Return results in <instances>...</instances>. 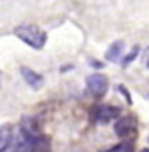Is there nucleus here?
Returning a JSON list of instances; mask_svg holds the SVG:
<instances>
[{"label":"nucleus","instance_id":"13","mask_svg":"<svg viewBox=\"0 0 149 152\" xmlns=\"http://www.w3.org/2000/svg\"><path fill=\"white\" fill-rule=\"evenodd\" d=\"M72 69H73V66H72V64H69V66H63V67L60 69V72H61V73H64L66 70H72Z\"/></svg>","mask_w":149,"mask_h":152},{"label":"nucleus","instance_id":"10","mask_svg":"<svg viewBox=\"0 0 149 152\" xmlns=\"http://www.w3.org/2000/svg\"><path fill=\"white\" fill-rule=\"evenodd\" d=\"M107 152H133V148H131L130 143H120L111 149H108Z\"/></svg>","mask_w":149,"mask_h":152},{"label":"nucleus","instance_id":"6","mask_svg":"<svg viewBox=\"0 0 149 152\" xmlns=\"http://www.w3.org/2000/svg\"><path fill=\"white\" fill-rule=\"evenodd\" d=\"M124 42L121 41V39H117V41H114L111 45L107 48V51H105V60L107 61H111V63H117V61H120V58H121V54H123V51H124Z\"/></svg>","mask_w":149,"mask_h":152},{"label":"nucleus","instance_id":"11","mask_svg":"<svg viewBox=\"0 0 149 152\" xmlns=\"http://www.w3.org/2000/svg\"><path fill=\"white\" fill-rule=\"evenodd\" d=\"M117 91H118V92H121V94H123V96H124V98L127 99V102H129V104H131L130 92H129V91L126 89V86H123V85H118V86H117Z\"/></svg>","mask_w":149,"mask_h":152},{"label":"nucleus","instance_id":"1","mask_svg":"<svg viewBox=\"0 0 149 152\" xmlns=\"http://www.w3.org/2000/svg\"><path fill=\"white\" fill-rule=\"evenodd\" d=\"M13 34L26 45H29L34 50H41L44 48L45 42H47V32L44 29H41L37 25L32 23H22L18 25L13 29Z\"/></svg>","mask_w":149,"mask_h":152},{"label":"nucleus","instance_id":"12","mask_svg":"<svg viewBox=\"0 0 149 152\" xmlns=\"http://www.w3.org/2000/svg\"><path fill=\"white\" fill-rule=\"evenodd\" d=\"M88 63H89V66H92L95 69H102V67H104V63H102V61H98V60H95V58H89Z\"/></svg>","mask_w":149,"mask_h":152},{"label":"nucleus","instance_id":"5","mask_svg":"<svg viewBox=\"0 0 149 152\" xmlns=\"http://www.w3.org/2000/svg\"><path fill=\"white\" fill-rule=\"evenodd\" d=\"M19 72H20L22 79L26 82L28 86H31V88L35 89V91H38L39 88H42V85H44V77L39 75L38 72L29 69V67H26V66H20V67H19Z\"/></svg>","mask_w":149,"mask_h":152},{"label":"nucleus","instance_id":"2","mask_svg":"<svg viewBox=\"0 0 149 152\" xmlns=\"http://www.w3.org/2000/svg\"><path fill=\"white\" fill-rule=\"evenodd\" d=\"M121 113V110L118 107H114L110 104H99L95 105L91 110V118L98 124H107L111 120L117 118Z\"/></svg>","mask_w":149,"mask_h":152},{"label":"nucleus","instance_id":"4","mask_svg":"<svg viewBox=\"0 0 149 152\" xmlns=\"http://www.w3.org/2000/svg\"><path fill=\"white\" fill-rule=\"evenodd\" d=\"M114 132L118 137H129L137 132V118L134 115H126L115 121Z\"/></svg>","mask_w":149,"mask_h":152},{"label":"nucleus","instance_id":"7","mask_svg":"<svg viewBox=\"0 0 149 152\" xmlns=\"http://www.w3.org/2000/svg\"><path fill=\"white\" fill-rule=\"evenodd\" d=\"M29 152H51L50 140H48L45 136L35 134V136H34V139H32V142H31Z\"/></svg>","mask_w":149,"mask_h":152},{"label":"nucleus","instance_id":"9","mask_svg":"<svg viewBox=\"0 0 149 152\" xmlns=\"http://www.w3.org/2000/svg\"><path fill=\"white\" fill-rule=\"evenodd\" d=\"M139 54H140V47H139V45H133L130 51H129V53H126V56L123 57V58H120V66H121L123 69H124V67H127L131 61H134V60L137 58Z\"/></svg>","mask_w":149,"mask_h":152},{"label":"nucleus","instance_id":"3","mask_svg":"<svg viewBox=\"0 0 149 152\" xmlns=\"http://www.w3.org/2000/svg\"><path fill=\"white\" fill-rule=\"evenodd\" d=\"M86 89L93 98H102L108 91V77L101 73H92L85 79Z\"/></svg>","mask_w":149,"mask_h":152},{"label":"nucleus","instance_id":"8","mask_svg":"<svg viewBox=\"0 0 149 152\" xmlns=\"http://www.w3.org/2000/svg\"><path fill=\"white\" fill-rule=\"evenodd\" d=\"M12 142V127L9 124L0 126V152H6Z\"/></svg>","mask_w":149,"mask_h":152}]
</instances>
